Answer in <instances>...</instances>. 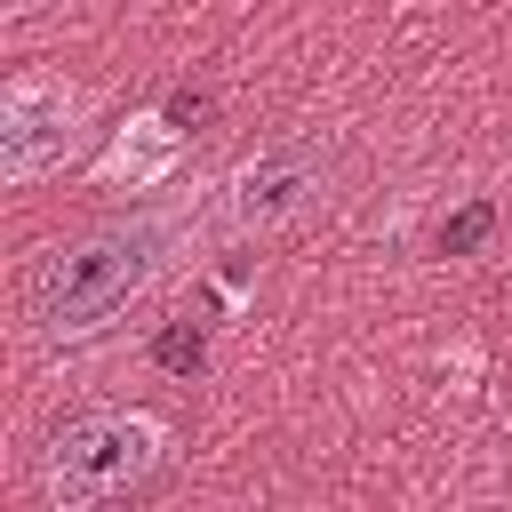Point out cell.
Segmentation results:
<instances>
[{"label": "cell", "mask_w": 512, "mask_h": 512, "mask_svg": "<svg viewBox=\"0 0 512 512\" xmlns=\"http://www.w3.org/2000/svg\"><path fill=\"white\" fill-rule=\"evenodd\" d=\"M488 232H496V200H464L456 216H440L432 248H440V256H480V248H488Z\"/></svg>", "instance_id": "8992f818"}, {"label": "cell", "mask_w": 512, "mask_h": 512, "mask_svg": "<svg viewBox=\"0 0 512 512\" xmlns=\"http://www.w3.org/2000/svg\"><path fill=\"white\" fill-rule=\"evenodd\" d=\"M176 160H184V120H176V112H136V120L112 136V152H104V184L152 192Z\"/></svg>", "instance_id": "5b68a950"}, {"label": "cell", "mask_w": 512, "mask_h": 512, "mask_svg": "<svg viewBox=\"0 0 512 512\" xmlns=\"http://www.w3.org/2000/svg\"><path fill=\"white\" fill-rule=\"evenodd\" d=\"M152 360H160V368H176V376H192V368L208 360V336H200L192 320H176V328H168V336L152 344Z\"/></svg>", "instance_id": "52a82bcc"}, {"label": "cell", "mask_w": 512, "mask_h": 512, "mask_svg": "<svg viewBox=\"0 0 512 512\" xmlns=\"http://www.w3.org/2000/svg\"><path fill=\"white\" fill-rule=\"evenodd\" d=\"M320 200H328V144L288 136V144H264L256 160H240L224 176V232L272 240V232L304 224Z\"/></svg>", "instance_id": "3957f363"}, {"label": "cell", "mask_w": 512, "mask_h": 512, "mask_svg": "<svg viewBox=\"0 0 512 512\" xmlns=\"http://www.w3.org/2000/svg\"><path fill=\"white\" fill-rule=\"evenodd\" d=\"M72 136H80V88H64L56 72H16L0 96V176L40 184L48 168H64Z\"/></svg>", "instance_id": "277c9868"}, {"label": "cell", "mask_w": 512, "mask_h": 512, "mask_svg": "<svg viewBox=\"0 0 512 512\" xmlns=\"http://www.w3.org/2000/svg\"><path fill=\"white\" fill-rule=\"evenodd\" d=\"M184 248V216L176 208H136V216H112L64 248H48L24 280V320L40 344H80L96 328H112L136 296L160 288V272L176 264Z\"/></svg>", "instance_id": "6da1fadb"}, {"label": "cell", "mask_w": 512, "mask_h": 512, "mask_svg": "<svg viewBox=\"0 0 512 512\" xmlns=\"http://www.w3.org/2000/svg\"><path fill=\"white\" fill-rule=\"evenodd\" d=\"M168 456V424L144 416V408H88L72 416L48 448H40V496L56 512H88V504H112L128 488H144Z\"/></svg>", "instance_id": "7a4b0ae2"}]
</instances>
